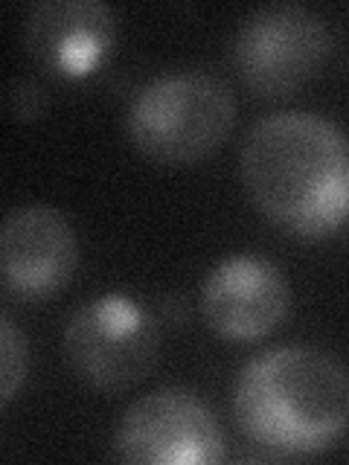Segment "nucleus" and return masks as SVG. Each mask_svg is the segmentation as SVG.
Listing matches in <instances>:
<instances>
[{"label":"nucleus","mask_w":349,"mask_h":465,"mask_svg":"<svg viewBox=\"0 0 349 465\" xmlns=\"http://www.w3.org/2000/svg\"><path fill=\"white\" fill-rule=\"evenodd\" d=\"M114 450L135 465H213L227 457V442L207 401L184 387H164L123 413Z\"/></svg>","instance_id":"423d86ee"},{"label":"nucleus","mask_w":349,"mask_h":465,"mask_svg":"<svg viewBox=\"0 0 349 465\" xmlns=\"http://www.w3.org/2000/svg\"><path fill=\"white\" fill-rule=\"evenodd\" d=\"M233 416L247 440L271 457L317 454L349 425V372L317 346H271L242 367Z\"/></svg>","instance_id":"f03ea898"},{"label":"nucleus","mask_w":349,"mask_h":465,"mask_svg":"<svg viewBox=\"0 0 349 465\" xmlns=\"http://www.w3.org/2000/svg\"><path fill=\"white\" fill-rule=\"evenodd\" d=\"M29 367L26 338L24 331L12 323V317H0V404H9L15 392L24 384Z\"/></svg>","instance_id":"9d476101"},{"label":"nucleus","mask_w":349,"mask_h":465,"mask_svg":"<svg viewBox=\"0 0 349 465\" xmlns=\"http://www.w3.org/2000/svg\"><path fill=\"white\" fill-rule=\"evenodd\" d=\"M332 50V33L303 4H265L247 12L233 35V64L262 96H288L309 82Z\"/></svg>","instance_id":"39448f33"},{"label":"nucleus","mask_w":349,"mask_h":465,"mask_svg":"<svg viewBox=\"0 0 349 465\" xmlns=\"http://www.w3.org/2000/svg\"><path fill=\"white\" fill-rule=\"evenodd\" d=\"M4 282L24 300L58 294L76 273L79 242L62 210L50 203L15 207L0 227Z\"/></svg>","instance_id":"6e6552de"},{"label":"nucleus","mask_w":349,"mask_h":465,"mask_svg":"<svg viewBox=\"0 0 349 465\" xmlns=\"http://www.w3.org/2000/svg\"><path fill=\"white\" fill-rule=\"evenodd\" d=\"M116 38V15L102 0H41L26 12L24 44L55 76L91 73Z\"/></svg>","instance_id":"1a4fd4ad"},{"label":"nucleus","mask_w":349,"mask_h":465,"mask_svg":"<svg viewBox=\"0 0 349 465\" xmlns=\"http://www.w3.org/2000/svg\"><path fill=\"white\" fill-rule=\"evenodd\" d=\"M12 108L21 120H33V116L44 108V96L38 91V84L33 82H18L12 87Z\"/></svg>","instance_id":"9b49d317"},{"label":"nucleus","mask_w":349,"mask_h":465,"mask_svg":"<svg viewBox=\"0 0 349 465\" xmlns=\"http://www.w3.org/2000/svg\"><path fill=\"white\" fill-rule=\"evenodd\" d=\"M291 305L285 273L274 262L236 253L222 259L201 285V314L224 341H259L283 323Z\"/></svg>","instance_id":"0eeeda50"},{"label":"nucleus","mask_w":349,"mask_h":465,"mask_svg":"<svg viewBox=\"0 0 349 465\" xmlns=\"http://www.w3.org/2000/svg\"><path fill=\"white\" fill-rule=\"evenodd\" d=\"M242 183L259 213L303 239L349 218V137L312 111H276L247 131Z\"/></svg>","instance_id":"f257e3e1"},{"label":"nucleus","mask_w":349,"mask_h":465,"mask_svg":"<svg viewBox=\"0 0 349 465\" xmlns=\"http://www.w3.org/2000/svg\"><path fill=\"white\" fill-rule=\"evenodd\" d=\"M236 99L207 70H172L145 82L125 111L128 137L157 163L184 166L213 154L233 131Z\"/></svg>","instance_id":"7ed1b4c3"},{"label":"nucleus","mask_w":349,"mask_h":465,"mask_svg":"<svg viewBox=\"0 0 349 465\" xmlns=\"http://www.w3.org/2000/svg\"><path fill=\"white\" fill-rule=\"evenodd\" d=\"M65 358L94 390H128L152 372L160 355V329L137 300L102 294L67 317Z\"/></svg>","instance_id":"20e7f679"}]
</instances>
